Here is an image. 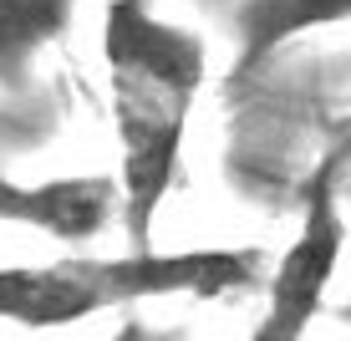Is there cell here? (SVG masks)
Masks as SVG:
<instances>
[{
  "label": "cell",
  "instance_id": "obj_6",
  "mask_svg": "<svg viewBox=\"0 0 351 341\" xmlns=\"http://www.w3.org/2000/svg\"><path fill=\"white\" fill-rule=\"evenodd\" d=\"M77 0H0V87H21L36 56L71 31Z\"/></svg>",
  "mask_w": 351,
  "mask_h": 341
},
{
  "label": "cell",
  "instance_id": "obj_3",
  "mask_svg": "<svg viewBox=\"0 0 351 341\" xmlns=\"http://www.w3.org/2000/svg\"><path fill=\"white\" fill-rule=\"evenodd\" d=\"M346 239H351V224L341 214V178L316 163V174L306 184L300 224L290 235L285 255L275 260V270L265 275V311L245 341H306L316 316L326 311Z\"/></svg>",
  "mask_w": 351,
  "mask_h": 341
},
{
  "label": "cell",
  "instance_id": "obj_7",
  "mask_svg": "<svg viewBox=\"0 0 351 341\" xmlns=\"http://www.w3.org/2000/svg\"><path fill=\"white\" fill-rule=\"evenodd\" d=\"M321 168H331L336 178L351 168V113L341 117V128L331 132V143H326V153H321Z\"/></svg>",
  "mask_w": 351,
  "mask_h": 341
},
{
  "label": "cell",
  "instance_id": "obj_4",
  "mask_svg": "<svg viewBox=\"0 0 351 341\" xmlns=\"http://www.w3.org/2000/svg\"><path fill=\"white\" fill-rule=\"evenodd\" d=\"M112 219H123V189L117 174H71V178H10L0 174V224L36 229L46 239H97Z\"/></svg>",
  "mask_w": 351,
  "mask_h": 341
},
{
  "label": "cell",
  "instance_id": "obj_2",
  "mask_svg": "<svg viewBox=\"0 0 351 341\" xmlns=\"http://www.w3.org/2000/svg\"><path fill=\"white\" fill-rule=\"evenodd\" d=\"M265 250L255 245H193V250H123L62 255L41 265H0V321L26 331L92 321L148 301H224L260 285Z\"/></svg>",
  "mask_w": 351,
  "mask_h": 341
},
{
  "label": "cell",
  "instance_id": "obj_8",
  "mask_svg": "<svg viewBox=\"0 0 351 341\" xmlns=\"http://www.w3.org/2000/svg\"><path fill=\"white\" fill-rule=\"evenodd\" d=\"M112 341H173V336H168V331H158V326H143V321H123Z\"/></svg>",
  "mask_w": 351,
  "mask_h": 341
},
{
  "label": "cell",
  "instance_id": "obj_1",
  "mask_svg": "<svg viewBox=\"0 0 351 341\" xmlns=\"http://www.w3.org/2000/svg\"><path fill=\"white\" fill-rule=\"evenodd\" d=\"M102 71L117 138L123 235L132 250H148L184 163L193 107L209 82V41L193 26L163 21L148 0H107Z\"/></svg>",
  "mask_w": 351,
  "mask_h": 341
},
{
  "label": "cell",
  "instance_id": "obj_5",
  "mask_svg": "<svg viewBox=\"0 0 351 341\" xmlns=\"http://www.w3.org/2000/svg\"><path fill=\"white\" fill-rule=\"evenodd\" d=\"M351 0H239L234 10V71L229 77L245 82L260 67H270L285 46H295L300 36L346 26Z\"/></svg>",
  "mask_w": 351,
  "mask_h": 341
}]
</instances>
